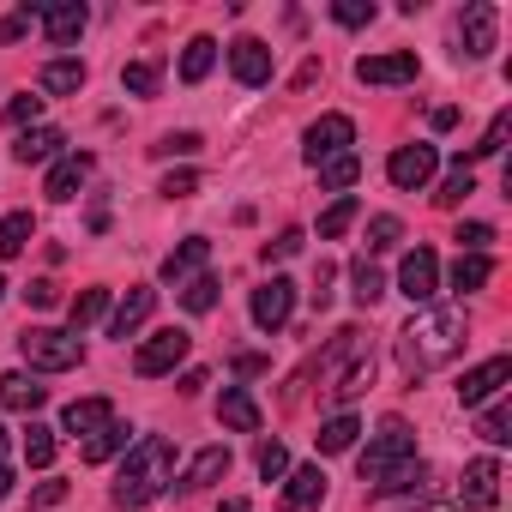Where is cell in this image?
Wrapping results in <instances>:
<instances>
[{
    "mask_svg": "<svg viewBox=\"0 0 512 512\" xmlns=\"http://www.w3.org/2000/svg\"><path fill=\"white\" fill-rule=\"evenodd\" d=\"M464 338H470L464 308H428L398 332V362H404V374H434L464 350Z\"/></svg>",
    "mask_w": 512,
    "mask_h": 512,
    "instance_id": "6da1fadb",
    "label": "cell"
},
{
    "mask_svg": "<svg viewBox=\"0 0 512 512\" xmlns=\"http://www.w3.org/2000/svg\"><path fill=\"white\" fill-rule=\"evenodd\" d=\"M169 482H175V446H169L163 434H145V440L127 452V464H121L109 500H115V506H145V500H157Z\"/></svg>",
    "mask_w": 512,
    "mask_h": 512,
    "instance_id": "7a4b0ae2",
    "label": "cell"
},
{
    "mask_svg": "<svg viewBox=\"0 0 512 512\" xmlns=\"http://www.w3.org/2000/svg\"><path fill=\"white\" fill-rule=\"evenodd\" d=\"M19 350H25V362H31L37 374H67V368L85 362V344H79L73 332H55V326H31V332L19 338Z\"/></svg>",
    "mask_w": 512,
    "mask_h": 512,
    "instance_id": "3957f363",
    "label": "cell"
},
{
    "mask_svg": "<svg viewBox=\"0 0 512 512\" xmlns=\"http://www.w3.org/2000/svg\"><path fill=\"white\" fill-rule=\"evenodd\" d=\"M404 458H416V434H410V422H398V416H386L380 422V434L368 440V452H362V482H380L386 470H398Z\"/></svg>",
    "mask_w": 512,
    "mask_h": 512,
    "instance_id": "277c9868",
    "label": "cell"
},
{
    "mask_svg": "<svg viewBox=\"0 0 512 512\" xmlns=\"http://www.w3.org/2000/svg\"><path fill=\"white\" fill-rule=\"evenodd\" d=\"M350 145H356V121H350V115H320V121L308 127V145H302V157L320 169V163L344 157Z\"/></svg>",
    "mask_w": 512,
    "mask_h": 512,
    "instance_id": "5b68a950",
    "label": "cell"
},
{
    "mask_svg": "<svg viewBox=\"0 0 512 512\" xmlns=\"http://www.w3.org/2000/svg\"><path fill=\"white\" fill-rule=\"evenodd\" d=\"M187 350H193V338L169 326V332H157L151 344H139V356H133V374H139V380H157V374H169V368H175Z\"/></svg>",
    "mask_w": 512,
    "mask_h": 512,
    "instance_id": "8992f818",
    "label": "cell"
},
{
    "mask_svg": "<svg viewBox=\"0 0 512 512\" xmlns=\"http://www.w3.org/2000/svg\"><path fill=\"white\" fill-rule=\"evenodd\" d=\"M434 169H440V151H434V145H398L392 163H386L392 187H404V193H410V187H428Z\"/></svg>",
    "mask_w": 512,
    "mask_h": 512,
    "instance_id": "52a82bcc",
    "label": "cell"
},
{
    "mask_svg": "<svg viewBox=\"0 0 512 512\" xmlns=\"http://www.w3.org/2000/svg\"><path fill=\"white\" fill-rule=\"evenodd\" d=\"M398 290H404L410 302H434V290H440V260H434V247H410V253H404Z\"/></svg>",
    "mask_w": 512,
    "mask_h": 512,
    "instance_id": "ba28073f",
    "label": "cell"
},
{
    "mask_svg": "<svg viewBox=\"0 0 512 512\" xmlns=\"http://www.w3.org/2000/svg\"><path fill=\"white\" fill-rule=\"evenodd\" d=\"M506 380H512V356H488L482 368H470V374L458 380V404H464V410H476V404H488Z\"/></svg>",
    "mask_w": 512,
    "mask_h": 512,
    "instance_id": "9c48e42d",
    "label": "cell"
},
{
    "mask_svg": "<svg viewBox=\"0 0 512 512\" xmlns=\"http://www.w3.org/2000/svg\"><path fill=\"white\" fill-rule=\"evenodd\" d=\"M290 308H296V284L290 278H272V284L253 290V326L260 332H278L290 320Z\"/></svg>",
    "mask_w": 512,
    "mask_h": 512,
    "instance_id": "30bf717a",
    "label": "cell"
},
{
    "mask_svg": "<svg viewBox=\"0 0 512 512\" xmlns=\"http://www.w3.org/2000/svg\"><path fill=\"white\" fill-rule=\"evenodd\" d=\"M416 73H422V61L410 49H398V55H362L356 61V79L362 85H410Z\"/></svg>",
    "mask_w": 512,
    "mask_h": 512,
    "instance_id": "8fae6325",
    "label": "cell"
},
{
    "mask_svg": "<svg viewBox=\"0 0 512 512\" xmlns=\"http://www.w3.org/2000/svg\"><path fill=\"white\" fill-rule=\"evenodd\" d=\"M229 73H235L241 85H266V79H272V49H266L260 37H235V43H229Z\"/></svg>",
    "mask_w": 512,
    "mask_h": 512,
    "instance_id": "7c38bea8",
    "label": "cell"
},
{
    "mask_svg": "<svg viewBox=\"0 0 512 512\" xmlns=\"http://www.w3.org/2000/svg\"><path fill=\"white\" fill-rule=\"evenodd\" d=\"M458 37H464V55H470V61H482V55L494 49V7H488V0H470V7H464Z\"/></svg>",
    "mask_w": 512,
    "mask_h": 512,
    "instance_id": "4fadbf2b",
    "label": "cell"
},
{
    "mask_svg": "<svg viewBox=\"0 0 512 512\" xmlns=\"http://www.w3.org/2000/svg\"><path fill=\"white\" fill-rule=\"evenodd\" d=\"M205 260H211V241H205V235H187V241L169 253V260H163V284H175V290H181V284H193Z\"/></svg>",
    "mask_w": 512,
    "mask_h": 512,
    "instance_id": "5bb4252c",
    "label": "cell"
},
{
    "mask_svg": "<svg viewBox=\"0 0 512 512\" xmlns=\"http://www.w3.org/2000/svg\"><path fill=\"white\" fill-rule=\"evenodd\" d=\"M85 7L79 0H55V7H43V37L55 43V49H67V43H79V31H85Z\"/></svg>",
    "mask_w": 512,
    "mask_h": 512,
    "instance_id": "9a60e30c",
    "label": "cell"
},
{
    "mask_svg": "<svg viewBox=\"0 0 512 512\" xmlns=\"http://www.w3.org/2000/svg\"><path fill=\"white\" fill-rule=\"evenodd\" d=\"M151 308H157V290H145V284H133L127 290V302L109 314V338H133L145 320H151Z\"/></svg>",
    "mask_w": 512,
    "mask_h": 512,
    "instance_id": "2e32d148",
    "label": "cell"
},
{
    "mask_svg": "<svg viewBox=\"0 0 512 512\" xmlns=\"http://www.w3.org/2000/svg\"><path fill=\"white\" fill-rule=\"evenodd\" d=\"M458 494H464V506H494V500H500V464H494V458H470Z\"/></svg>",
    "mask_w": 512,
    "mask_h": 512,
    "instance_id": "e0dca14e",
    "label": "cell"
},
{
    "mask_svg": "<svg viewBox=\"0 0 512 512\" xmlns=\"http://www.w3.org/2000/svg\"><path fill=\"white\" fill-rule=\"evenodd\" d=\"M91 169H97V163H91V151H67V157L49 169V187H43V193H49V199H73V193L85 187V175H91Z\"/></svg>",
    "mask_w": 512,
    "mask_h": 512,
    "instance_id": "ac0fdd59",
    "label": "cell"
},
{
    "mask_svg": "<svg viewBox=\"0 0 512 512\" xmlns=\"http://www.w3.org/2000/svg\"><path fill=\"white\" fill-rule=\"evenodd\" d=\"M115 422V404L109 398H73L67 410H61V428L67 434H97V428H109Z\"/></svg>",
    "mask_w": 512,
    "mask_h": 512,
    "instance_id": "d6986e66",
    "label": "cell"
},
{
    "mask_svg": "<svg viewBox=\"0 0 512 512\" xmlns=\"http://www.w3.org/2000/svg\"><path fill=\"white\" fill-rule=\"evenodd\" d=\"M320 500H326V470H320V464H302V470H290L284 512H308V506H320Z\"/></svg>",
    "mask_w": 512,
    "mask_h": 512,
    "instance_id": "ffe728a7",
    "label": "cell"
},
{
    "mask_svg": "<svg viewBox=\"0 0 512 512\" xmlns=\"http://www.w3.org/2000/svg\"><path fill=\"white\" fill-rule=\"evenodd\" d=\"M217 422L235 428V434H260V404H253L241 386H223V398H217Z\"/></svg>",
    "mask_w": 512,
    "mask_h": 512,
    "instance_id": "44dd1931",
    "label": "cell"
},
{
    "mask_svg": "<svg viewBox=\"0 0 512 512\" xmlns=\"http://www.w3.org/2000/svg\"><path fill=\"white\" fill-rule=\"evenodd\" d=\"M43 398H49V386H37L31 374H0V404L7 410H43Z\"/></svg>",
    "mask_w": 512,
    "mask_h": 512,
    "instance_id": "7402d4cb",
    "label": "cell"
},
{
    "mask_svg": "<svg viewBox=\"0 0 512 512\" xmlns=\"http://www.w3.org/2000/svg\"><path fill=\"white\" fill-rule=\"evenodd\" d=\"M229 464H235V458H229V446H205V452H199V458L187 464L181 488H211L217 476H229Z\"/></svg>",
    "mask_w": 512,
    "mask_h": 512,
    "instance_id": "603a6c76",
    "label": "cell"
},
{
    "mask_svg": "<svg viewBox=\"0 0 512 512\" xmlns=\"http://www.w3.org/2000/svg\"><path fill=\"white\" fill-rule=\"evenodd\" d=\"M61 145H67V139H61L55 127H31V133H19V139H13V157H19V163H49Z\"/></svg>",
    "mask_w": 512,
    "mask_h": 512,
    "instance_id": "cb8c5ba5",
    "label": "cell"
},
{
    "mask_svg": "<svg viewBox=\"0 0 512 512\" xmlns=\"http://www.w3.org/2000/svg\"><path fill=\"white\" fill-rule=\"evenodd\" d=\"M31 235H37L31 211H7V217H0V253H7V260H19V253L31 247Z\"/></svg>",
    "mask_w": 512,
    "mask_h": 512,
    "instance_id": "d4e9b609",
    "label": "cell"
},
{
    "mask_svg": "<svg viewBox=\"0 0 512 512\" xmlns=\"http://www.w3.org/2000/svg\"><path fill=\"white\" fill-rule=\"evenodd\" d=\"M37 85H43L49 97H73V91H85V61H49Z\"/></svg>",
    "mask_w": 512,
    "mask_h": 512,
    "instance_id": "484cf974",
    "label": "cell"
},
{
    "mask_svg": "<svg viewBox=\"0 0 512 512\" xmlns=\"http://www.w3.org/2000/svg\"><path fill=\"white\" fill-rule=\"evenodd\" d=\"M422 482H428V470H422L416 458H404L398 470H386V476L374 482V494H380V500H392V494H422Z\"/></svg>",
    "mask_w": 512,
    "mask_h": 512,
    "instance_id": "4316f807",
    "label": "cell"
},
{
    "mask_svg": "<svg viewBox=\"0 0 512 512\" xmlns=\"http://www.w3.org/2000/svg\"><path fill=\"white\" fill-rule=\"evenodd\" d=\"M488 278H494V260H488V253H458V266H452V290H458V296L482 290Z\"/></svg>",
    "mask_w": 512,
    "mask_h": 512,
    "instance_id": "83f0119b",
    "label": "cell"
},
{
    "mask_svg": "<svg viewBox=\"0 0 512 512\" xmlns=\"http://www.w3.org/2000/svg\"><path fill=\"white\" fill-rule=\"evenodd\" d=\"M368 386H374V350H368L362 362H350V374H344V380H338V386H332L326 398H332V404H356V398H362Z\"/></svg>",
    "mask_w": 512,
    "mask_h": 512,
    "instance_id": "f1b7e54d",
    "label": "cell"
},
{
    "mask_svg": "<svg viewBox=\"0 0 512 512\" xmlns=\"http://www.w3.org/2000/svg\"><path fill=\"white\" fill-rule=\"evenodd\" d=\"M356 211H362V205H356V193H338V199L320 211V241H338V235L356 223Z\"/></svg>",
    "mask_w": 512,
    "mask_h": 512,
    "instance_id": "f546056e",
    "label": "cell"
},
{
    "mask_svg": "<svg viewBox=\"0 0 512 512\" xmlns=\"http://www.w3.org/2000/svg\"><path fill=\"white\" fill-rule=\"evenodd\" d=\"M211 67H217V43H211V37H193V43H187V55H181V79H187V85H199Z\"/></svg>",
    "mask_w": 512,
    "mask_h": 512,
    "instance_id": "4dcf8cb0",
    "label": "cell"
},
{
    "mask_svg": "<svg viewBox=\"0 0 512 512\" xmlns=\"http://www.w3.org/2000/svg\"><path fill=\"white\" fill-rule=\"evenodd\" d=\"M103 314H109V290H85V296H79V302L67 308V320H73V338H79L85 326H97Z\"/></svg>",
    "mask_w": 512,
    "mask_h": 512,
    "instance_id": "1f68e13d",
    "label": "cell"
},
{
    "mask_svg": "<svg viewBox=\"0 0 512 512\" xmlns=\"http://www.w3.org/2000/svg\"><path fill=\"white\" fill-rule=\"evenodd\" d=\"M356 434H362V422H356V416H332L314 440H320V452H350V446H356Z\"/></svg>",
    "mask_w": 512,
    "mask_h": 512,
    "instance_id": "d6a6232c",
    "label": "cell"
},
{
    "mask_svg": "<svg viewBox=\"0 0 512 512\" xmlns=\"http://www.w3.org/2000/svg\"><path fill=\"white\" fill-rule=\"evenodd\" d=\"M470 193H476V175H470V163L458 157V169H452V175L440 181V193H434V205H464Z\"/></svg>",
    "mask_w": 512,
    "mask_h": 512,
    "instance_id": "836d02e7",
    "label": "cell"
},
{
    "mask_svg": "<svg viewBox=\"0 0 512 512\" xmlns=\"http://www.w3.org/2000/svg\"><path fill=\"white\" fill-rule=\"evenodd\" d=\"M127 446V428L121 422H109V428H97L91 440H85V464H103V458H115Z\"/></svg>",
    "mask_w": 512,
    "mask_h": 512,
    "instance_id": "e575fe53",
    "label": "cell"
},
{
    "mask_svg": "<svg viewBox=\"0 0 512 512\" xmlns=\"http://www.w3.org/2000/svg\"><path fill=\"white\" fill-rule=\"evenodd\" d=\"M181 308H187V314H211V308H217V278L199 272L193 284H181Z\"/></svg>",
    "mask_w": 512,
    "mask_h": 512,
    "instance_id": "d590c367",
    "label": "cell"
},
{
    "mask_svg": "<svg viewBox=\"0 0 512 512\" xmlns=\"http://www.w3.org/2000/svg\"><path fill=\"white\" fill-rule=\"evenodd\" d=\"M25 458H31L37 470H49V464H55V428L31 422V428H25Z\"/></svg>",
    "mask_w": 512,
    "mask_h": 512,
    "instance_id": "8d00e7d4",
    "label": "cell"
},
{
    "mask_svg": "<svg viewBox=\"0 0 512 512\" xmlns=\"http://www.w3.org/2000/svg\"><path fill=\"white\" fill-rule=\"evenodd\" d=\"M356 175H362V163L344 151V157H332V163H320V181L332 187V193H344V187H356Z\"/></svg>",
    "mask_w": 512,
    "mask_h": 512,
    "instance_id": "74e56055",
    "label": "cell"
},
{
    "mask_svg": "<svg viewBox=\"0 0 512 512\" xmlns=\"http://www.w3.org/2000/svg\"><path fill=\"white\" fill-rule=\"evenodd\" d=\"M350 278H356V302H362V308H374V302L386 296V278H380L368 260H356V266H350Z\"/></svg>",
    "mask_w": 512,
    "mask_h": 512,
    "instance_id": "f35d334b",
    "label": "cell"
},
{
    "mask_svg": "<svg viewBox=\"0 0 512 512\" xmlns=\"http://www.w3.org/2000/svg\"><path fill=\"white\" fill-rule=\"evenodd\" d=\"M482 440L488 446H506L512 440V404H488L482 410Z\"/></svg>",
    "mask_w": 512,
    "mask_h": 512,
    "instance_id": "ab89813d",
    "label": "cell"
},
{
    "mask_svg": "<svg viewBox=\"0 0 512 512\" xmlns=\"http://www.w3.org/2000/svg\"><path fill=\"white\" fill-rule=\"evenodd\" d=\"M253 464H260V476H266V482L290 476V452H284L278 440H260V452H253Z\"/></svg>",
    "mask_w": 512,
    "mask_h": 512,
    "instance_id": "60d3db41",
    "label": "cell"
},
{
    "mask_svg": "<svg viewBox=\"0 0 512 512\" xmlns=\"http://www.w3.org/2000/svg\"><path fill=\"white\" fill-rule=\"evenodd\" d=\"M157 79H163V73H157V61H133V67H121V85H127L133 97H151V91H157Z\"/></svg>",
    "mask_w": 512,
    "mask_h": 512,
    "instance_id": "b9f144b4",
    "label": "cell"
},
{
    "mask_svg": "<svg viewBox=\"0 0 512 512\" xmlns=\"http://www.w3.org/2000/svg\"><path fill=\"white\" fill-rule=\"evenodd\" d=\"M37 121H43V97H31V91H25V97H13V103H7V127L31 133Z\"/></svg>",
    "mask_w": 512,
    "mask_h": 512,
    "instance_id": "7bdbcfd3",
    "label": "cell"
},
{
    "mask_svg": "<svg viewBox=\"0 0 512 512\" xmlns=\"http://www.w3.org/2000/svg\"><path fill=\"white\" fill-rule=\"evenodd\" d=\"M43 7H31V0H25V7L19 13H7V19H0V43H19L25 31H31V19H37Z\"/></svg>",
    "mask_w": 512,
    "mask_h": 512,
    "instance_id": "ee69618b",
    "label": "cell"
},
{
    "mask_svg": "<svg viewBox=\"0 0 512 512\" xmlns=\"http://www.w3.org/2000/svg\"><path fill=\"white\" fill-rule=\"evenodd\" d=\"M332 19L356 31V25H368V19H374V0H338V7H332Z\"/></svg>",
    "mask_w": 512,
    "mask_h": 512,
    "instance_id": "f6af8a7d",
    "label": "cell"
},
{
    "mask_svg": "<svg viewBox=\"0 0 512 512\" xmlns=\"http://www.w3.org/2000/svg\"><path fill=\"white\" fill-rule=\"evenodd\" d=\"M157 193H163V199H187V193H199V175H193V169H169Z\"/></svg>",
    "mask_w": 512,
    "mask_h": 512,
    "instance_id": "bcb514c9",
    "label": "cell"
},
{
    "mask_svg": "<svg viewBox=\"0 0 512 512\" xmlns=\"http://www.w3.org/2000/svg\"><path fill=\"white\" fill-rule=\"evenodd\" d=\"M506 127H512V121H506V115H494V121H488V133H482V145H470V157H494V151L506 145Z\"/></svg>",
    "mask_w": 512,
    "mask_h": 512,
    "instance_id": "7dc6e473",
    "label": "cell"
},
{
    "mask_svg": "<svg viewBox=\"0 0 512 512\" xmlns=\"http://www.w3.org/2000/svg\"><path fill=\"white\" fill-rule=\"evenodd\" d=\"M199 145H205L199 133H169V139H163V145H151V151H157V157H193Z\"/></svg>",
    "mask_w": 512,
    "mask_h": 512,
    "instance_id": "c3c4849f",
    "label": "cell"
},
{
    "mask_svg": "<svg viewBox=\"0 0 512 512\" xmlns=\"http://www.w3.org/2000/svg\"><path fill=\"white\" fill-rule=\"evenodd\" d=\"M398 235H404V223H398V217H374V223H368V247H374V253H380V247H392Z\"/></svg>",
    "mask_w": 512,
    "mask_h": 512,
    "instance_id": "681fc988",
    "label": "cell"
},
{
    "mask_svg": "<svg viewBox=\"0 0 512 512\" xmlns=\"http://www.w3.org/2000/svg\"><path fill=\"white\" fill-rule=\"evenodd\" d=\"M488 241H494L488 223H464V229H458V247H464V253H488Z\"/></svg>",
    "mask_w": 512,
    "mask_h": 512,
    "instance_id": "f907efd6",
    "label": "cell"
},
{
    "mask_svg": "<svg viewBox=\"0 0 512 512\" xmlns=\"http://www.w3.org/2000/svg\"><path fill=\"white\" fill-rule=\"evenodd\" d=\"M302 241H308L302 229H284L278 241H266V260H290V253H302Z\"/></svg>",
    "mask_w": 512,
    "mask_h": 512,
    "instance_id": "816d5d0a",
    "label": "cell"
},
{
    "mask_svg": "<svg viewBox=\"0 0 512 512\" xmlns=\"http://www.w3.org/2000/svg\"><path fill=\"white\" fill-rule=\"evenodd\" d=\"M25 302H31V308H55V302H61L55 278H37V284H25Z\"/></svg>",
    "mask_w": 512,
    "mask_h": 512,
    "instance_id": "f5cc1de1",
    "label": "cell"
},
{
    "mask_svg": "<svg viewBox=\"0 0 512 512\" xmlns=\"http://www.w3.org/2000/svg\"><path fill=\"white\" fill-rule=\"evenodd\" d=\"M67 500V482H37L31 488V506H61Z\"/></svg>",
    "mask_w": 512,
    "mask_h": 512,
    "instance_id": "db71d44e",
    "label": "cell"
},
{
    "mask_svg": "<svg viewBox=\"0 0 512 512\" xmlns=\"http://www.w3.org/2000/svg\"><path fill=\"white\" fill-rule=\"evenodd\" d=\"M7 494H13V464L0 458V500H7Z\"/></svg>",
    "mask_w": 512,
    "mask_h": 512,
    "instance_id": "11a10c76",
    "label": "cell"
},
{
    "mask_svg": "<svg viewBox=\"0 0 512 512\" xmlns=\"http://www.w3.org/2000/svg\"><path fill=\"white\" fill-rule=\"evenodd\" d=\"M217 512H247V500H223V506H217Z\"/></svg>",
    "mask_w": 512,
    "mask_h": 512,
    "instance_id": "9f6ffc18",
    "label": "cell"
},
{
    "mask_svg": "<svg viewBox=\"0 0 512 512\" xmlns=\"http://www.w3.org/2000/svg\"><path fill=\"white\" fill-rule=\"evenodd\" d=\"M0 452H7V428H0Z\"/></svg>",
    "mask_w": 512,
    "mask_h": 512,
    "instance_id": "6f0895ef",
    "label": "cell"
},
{
    "mask_svg": "<svg viewBox=\"0 0 512 512\" xmlns=\"http://www.w3.org/2000/svg\"><path fill=\"white\" fill-rule=\"evenodd\" d=\"M0 296H7V278H0Z\"/></svg>",
    "mask_w": 512,
    "mask_h": 512,
    "instance_id": "680465c9",
    "label": "cell"
}]
</instances>
